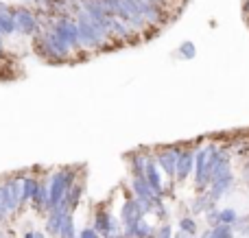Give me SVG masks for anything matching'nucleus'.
<instances>
[{
    "mask_svg": "<svg viewBox=\"0 0 249 238\" xmlns=\"http://www.w3.org/2000/svg\"><path fill=\"white\" fill-rule=\"evenodd\" d=\"M44 179H46L48 186V212H51L66 199V195L72 188V184L79 179V175L77 169H57Z\"/></svg>",
    "mask_w": 249,
    "mask_h": 238,
    "instance_id": "1",
    "label": "nucleus"
},
{
    "mask_svg": "<svg viewBox=\"0 0 249 238\" xmlns=\"http://www.w3.org/2000/svg\"><path fill=\"white\" fill-rule=\"evenodd\" d=\"M181 147L179 144H164V147L153 149V155L158 166L162 169V173L166 175L168 179L175 182V166H177V157H179Z\"/></svg>",
    "mask_w": 249,
    "mask_h": 238,
    "instance_id": "2",
    "label": "nucleus"
},
{
    "mask_svg": "<svg viewBox=\"0 0 249 238\" xmlns=\"http://www.w3.org/2000/svg\"><path fill=\"white\" fill-rule=\"evenodd\" d=\"M234 188H236V177H234V170H230V173H223V175L212 179L208 190H206V195L210 197L212 204H216V201H221L223 197L232 195Z\"/></svg>",
    "mask_w": 249,
    "mask_h": 238,
    "instance_id": "3",
    "label": "nucleus"
},
{
    "mask_svg": "<svg viewBox=\"0 0 249 238\" xmlns=\"http://www.w3.org/2000/svg\"><path fill=\"white\" fill-rule=\"evenodd\" d=\"M146 214H144V210H142V205H140V201L136 199L133 195H129L127 199L123 201V205H121V223H123V232H127V230H131L133 225H136L140 219H144Z\"/></svg>",
    "mask_w": 249,
    "mask_h": 238,
    "instance_id": "4",
    "label": "nucleus"
},
{
    "mask_svg": "<svg viewBox=\"0 0 249 238\" xmlns=\"http://www.w3.org/2000/svg\"><path fill=\"white\" fill-rule=\"evenodd\" d=\"M195 173V147H181L175 166V182H186Z\"/></svg>",
    "mask_w": 249,
    "mask_h": 238,
    "instance_id": "5",
    "label": "nucleus"
},
{
    "mask_svg": "<svg viewBox=\"0 0 249 238\" xmlns=\"http://www.w3.org/2000/svg\"><path fill=\"white\" fill-rule=\"evenodd\" d=\"M118 225H123L118 219H114L112 214H109V210L107 208H99L94 212V221H92V227H94L96 232H99L101 236H107L109 232L114 230V227H118Z\"/></svg>",
    "mask_w": 249,
    "mask_h": 238,
    "instance_id": "6",
    "label": "nucleus"
},
{
    "mask_svg": "<svg viewBox=\"0 0 249 238\" xmlns=\"http://www.w3.org/2000/svg\"><path fill=\"white\" fill-rule=\"evenodd\" d=\"M155 232H158V227L151 225L146 219H140L131 230L124 232V236L127 238H155Z\"/></svg>",
    "mask_w": 249,
    "mask_h": 238,
    "instance_id": "7",
    "label": "nucleus"
},
{
    "mask_svg": "<svg viewBox=\"0 0 249 238\" xmlns=\"http://www.w3.org/2000/svg\"><path fill=\"white\" fill-rule=\"evenodd\" d=\"M238 221H241V212H238L234 205H225V208H219V223L234 227Z\"/></svg>",
    "mask_w": 249,
    "mask_h": 238,
    "instance_id": "8",
    "label": "nucleus"
},
{
    "mask_svg": "<svg viewBox=\"0 0 249 238\" xmlns=\"http://www.w3.org/2000/svg\"><path fill=\"white\" fill-rule=\"evenodd\" d=\"M195 55H197V48H195L193 42H181L175 48V59H179V61H190V59H195Z\"/></svg>",
    "mask_w": 249,
    "mask_h": 238,
    "instance_id": "9",
    "label": "nucleus"
},
{
    "mask_svg": "<svg viewBox=\"0 0 249 238\" xmlns=\"http://www.w3.org/2000/svg\"><path fill=\"white\" fill-rule=\"evenodd\" d=\"M177 230L184 232V234L188 236H197L199 234V223L195 217H181L179 223H177Z\"/></svg>",
    "mask_w": 249,
    "mask_h": 238,
    "instance_id": "10",
    "label": "nucleus"
},
{
    "mask_svg": "<svg viewBox=\"0 0 249 238\" xmlns=\"http://www.w3.org/2000/svg\"><path fill=\"white\" fill-rule=\"evenodd\" d=\"M173 236H175V230H173V225L166 221H164L162 225L158 227V232H155V238H173Z\"/></svg>",
    "mask_w": 249,
    "mask_h": 238,
    "instance_id": "11",
    "label": "nucleus"
},
{
    "mask_svg": "<svg viewBox=\"0 0 249 238\" xmlns=\"http://www.w3.org/2000/svg\"><path fill=\"white\" fill-rule=\"evenodd\" d=\"M77 234H79V238H103L94 227H83V230H79Z\"/></svg>",
    "mask_w": 249,
    "mask_h": 238,
    "instance_id": "12",
    "label": "nucleus"
},
{
    "mask_svg": "<svg viewBox=\"0 0 249 238\" xmlns=\"http://www.w3.org/2000/svg\"><path fill=\"white\" fill-rule=\"evenodd\" d=\"M173 238H193V236H188V234H184V232L177 230V232H175V236H173Z\"/></svg>",
    "mask_w": 249,
    "mask_h": 238,
    "instance_id": "13",
    "label": "nucleus"
},
{
    "mask_svg": "<svg viewBox=\"0 0 249 238\" xmlns=\"http://www.w3.org/2000/svg\"><path fill=\"white\" fill-rule=\"evenodd\" d=\"M35 238H46V234L44 232H35Z\"/></svg>",
    "mask_w": 249,
    "mask_h": 238,
    "instance_id": "14",
    "label": "nucleus"
},
{
    "mask_svg": "<svg viewBox=\"0 0 249 238\" xmlns=\"http://www.w3.org/2000/svg\"><path fill=\"white\" fill-rule=\"evenodd\" d=\"M24 238H35V232H26Z\"/></svg>",
    "mask_w": 249,
    "mask_h": 238,
    "instance_id": "15",
    "label": "nucleus"
}]
</instances>
